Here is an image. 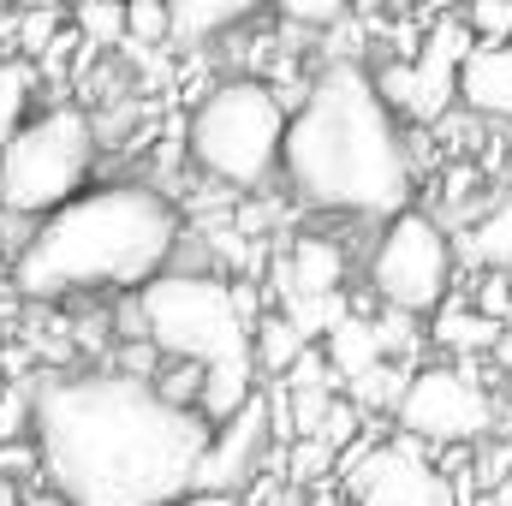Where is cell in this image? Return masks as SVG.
Masks as SVG:
<instances>
[{
  "mask_svg": "<svg viewBox=\"0 0 512 506\" xmlns=\"http://www.w3.org/2000/svg\"><path fill=\"white\" fill-rule=\"evenodd\" d=\"M286 18L292 24H346V6L340 0H292Z\"/></svg>",
  "mask_w": 512,
  "mask_h": 506,
  "instance_id": "cell-27",
  "label": "cell"
},
{
  "mask_svg": "<svg viewBox=\"0 0 512 506\" xmlns=\"http://www.w3.org/2000/svg\"><path fill=\"white\" fill-rule=\"evenodd\" d=\"M453 262H459V245L441 233V221L423 209H405V215L382 221V239L370 251V286H376L382 310L417 322L447 304Z\"/></svg>",
  "mask_w": 512,
  "mask_h": 506,
  "instance_id": "cell-7",
  "label": "cell"
},
{
  "mask_svg": "<svg viewBox=\"0 0 512 506\" xmlns=\"http://www.w3.org/2000/svg\"><path fill=\"white\" fill-rule=\"evenodd\" d=\"M18 506H66L54 489H36V495H18Z\"/></svg>",
  "mask_w": 512,
  "mask_h": 506,
  "instance_id": "cell-30",
  "label": "cell"
},
{
  "mask_svg": "<svg viewBox=\"0 0 512 506\" xmlns=\"http://www.w3.org/2000/svg\"><path fill=\"white\" fill-rule=\"evenodd\" d=\"M0 149H6V126H0Z\"/></svg>",
  "mask_w": 512,
  "mask_h": 506,
  "instance_id": "cell-34",
  "label": "cell"
},
{
  "mask_svg": "<svg viewBox=\"0 0 512 506\" xmlns=\"http://www.w3.org/2000/svg\"><path fill=\"white\" fill-rule=\"evenodd\" d=\"M30 405H36V381H6L0 387V447L30 441Z\"/></svg>",
  "mask_w": 512,
  "mask_h": 506,
  "instance_id": "cell-22",
  "label": "cell"
},
{
  "mask_svg": "<svg viewBox=\"0 0 512 506\" xmlns=\"http://www.w3.org/2000/svg\"><path fill=\"white\" fill-rule=\"evenodd\" d=\"M245 12H251L245 0H179V6H167V36L203 42V36H215V30H227V24H239Z\"/></svg>",
  "mask_w": 512,
  "mask_h": 506,
  "instance_id": "cell-18",
  "label": "cell"
},
{
  "mask_svg": "<svg viewBox=\"0 0 512 506\" xmlns=\"http://www.w3.org/2000/svg\"><path fill=\"white\" fill-rule=\"evenodd\" d=\"M96 173V126L84 108H42L6 131L0 149V215L42 221L72 203Z\"/></svg>",
  "mask_w": 512,
  "mask_h": 506,
  "instance_id": "cell-6",
  "label": "cell"
},
{
  "mask_svg": "<svg viewBox=\"0 0 512 506\" xmlns=\"http://www.w3.org/2000/svg\"><path fill=\"white\" fill-rule=\"evenodd\" d=\"M262 447H268V399L256 387V399L239 417H227L221 429H209V447H203L185 495H245L256 465H262Z\"/></svg>",
  "mask_w": 512,
  "mask_h": 506,
  "instance_id": "cell-10",
  "label": "cell"
},
{
  "mask_svg": "<svg viewBox=\"0 0 512 506\" xmlns=\"http://www.w3.org/2000/svg\"><path fill=\"white\" fill-rule=\"evenodd\" d=\"M36 90H42V72L30 66V60H18V54H6L0 60V126L12 131L24 114H30V102H36Z\"/></svg>",
  "mask_w": 512,
  "mask_h": 506,
  "instance_id": "cell-19",
  "label": "cell"
},
{
  "mask_svg": "<svg viewBox=\"0 0 512 506\" xmlns=\"http://www.w3.org/2000/svg\"><path fill=\"white\" fill-rule=\"evenodd\" d=\"M280 173L304 203L334 215L393 221L411 209V149L370 90V66L334 54L310 78L304 102L286 114Z\"/></svg>",
  "mask_w": 512,
  "mask_h": 506,
  "instance_id": "cell-2",
  "label": "cell"
},
{
  "mask_svg": "<svg viewBox=\"0 0 512 506\" xmlns=\"http://www.w3.org/2000/svg\"><path fill=\"white\" fill-rule=\"evenodd\" d=\"M30 447L66 506H179L209 429L161 405L149 381L90 370L36 381Z\"/></svg>",
  "mask_w": 512,
  "mask_h": 506,
  "instance_id": "cell-1",
  "label": "cell"
},
{
  "mask_svg": "<svg viewBox=\"0 0 512 506\" xmlns=\"http://www.w3.org/2000/svg\"><path fill=\"white\" fill-rule=\"evenodd\" d=\"M417 60H411V120H423V126H435V120H447V108H453V96H459V60L471 54V30L459 24V18H441L429 36H423V48H411Z\"/></svg>",
  "mask_w": 512,
  "mask_h": 506,
  "instance_id": "cell-11",
  "label": "cell"
},
{
  "mask_svg": "<svg viewBox=\"0 0 512 506\" xmlns=\"http://www.w3.org/2000/svg\"><path fill=\"white\" fill-rule=\"evenodd\" d=\"M185 221L173 197L137 179H108L78 191L12 256V286L30 304H66L84 292H143L155 274L179 262Z\"/></svg>",
  "mask_w": 512,
  "mask_h": 506,
  "instance_id": "cell-3",
  "label": "cell"
},
{
  "mask_svg": "<svg viewBox=\"0 0 512 506\" xmlns=\"http://www.w3.org/2000/svg\"><path fill=\"white\" fill-rule=\"evenodd\" d=\"M507 381H512V370H507ZM507 393H512V387H507Z\"/></svg>",
  "mask_w": 512,
  "mask_h": 506,
  "instance_id": "cell-35",
  "label": "cell"
},
{
  "mask_svg": "<svg viewBox=\"0 0 512 506\" xmlns=\"http://www.w3.org/2000/svg\"><path fill=\"white\" fill-rule=\"evenodd\" d=\"M304 506H352V501H346V495H334V489H322V495H310Z\"/></svg>",
  "mask_w": 512,
  "mask_h": 506,
  "instance_id": "cell-31",
  "label": "cell"
},
{
  "mask_svg": "<svg viewBox=\"0 0 512 506\" xmlns=\"http://www.w3.org/2000/svg\"><path fill=\"white\" fill-rule=\"evenodd\" d=\"M465 256H471L483 274H512V185L495 191V197L477 209V221H471V233H465Z\"/></svg>",
  "mask_w": 512,
  "mask_h": 506,
  "instance_id": "cell-15",
  "label": "cell"
},
{
  "mask_svg": "<svg viewBox=\"0 0 512 506\" xmlns=\"http://www.w3.org/2000/svg\"><path fill=\"white\" fill-rule=\"evenodd\" d=\"M18 471H36V447L30 441H6L0 447V483H12Z\"/></svg>",
  "mask_w": 512,
  "mask_h": 506,
  "instance_id": "cell-28",
  "label": "cell"
},
{
  "mask_svg": "<svg viewBox=\"0 0 512 506\" xmlns=\"http://www.w3.org/2000/svg\"><path fill=\"white\" fill-rule=\"evenodd\" d=\"M143 340L167 364H251V316L233 298V280L203 268H167L143 292H131Z\"/></svg>",
  "mask_w": 512,
  "mask_h": 506,
  "instance_id": "cell-4",
  "label": "cell"
},
{
  "mask_svg": "<svg viewBox=\"0 0 512 506\" xmlns=\"http://www.w3.org/2000/svg\"><path fill=\"white\" fill-rule=\"evenodd\" d=\"M322 364H328V376L334 381H358V376H370L376 364H387L382 358V340H376V328H370V316H340L328 334H322Z\"/></svg>",
  "mask_w": 512,
  "mask_h": 506,
  "instance_id": "cell-14",
  "label": "cell"
},
{
  "mask_svg": "<svg viewBox=\"0 0 512 506\" xmlns=\"http://www.w3.org/2000/svg\"><path fill=\"white\" fill-rule=\"evenodd\" d=\"M126 36L137 42V48H155V42L167 36V6H155V0L126 6Z\"/></svg>",
  "mask_w": 512,
  "mask_h": 506,
  "instance_id": "cell-25",
  "label": "cell"
},
{
  "mask_svg": "<svg viewBox=\"0 0 512 506\" xmlns=\"http://www.w3.org/2000/svg\"><path fill=\"white\" fill-rule=\"evenodd\" d=\"M429 340L447 352V364L453 358H483V352H495V340H501V322H489V316H477L471 304H441L435 310V328H429Z\"/></svg>",
  "mask_w": 512,
  "mask_h": 506,
  "instance_id": "cell-16",
  "label": "cell"
},
{
  "mask_svg": "<svg viewBox=\"0 0 512 506\" xmlns=\"http://www.w3.org/2000/svg\"><path fill=\"white\" fill-rule=\"evenodd\" d=\"M399 393H405V376L387 370V364H376L370 376L352 381V405H399Z\"/></svg>",
  "mask_w": 512,
  "mask_h": 506,
  "instance_id": "cell-24",
  "label": "cell"
},
{
  "mask_svg": "<svg viewBox=\"0 0 512 506\" xmlns=\"http://www.w3.org/2000/svg\"><path fill=\"white\" fill-rule=\"evenodd\" d=\"M495 364H501V370H512V298H507V310H501V340H495Z\"/></svg>",
  "mask_w": 512,
  "mask_h": 506,
  "instance_id": "cell-29",
  "label": "cell"
},
{
  "mask_svg": "<svg viewBox=\"0 0 512 506\" xmlns=\"http://www.w3.org/2000/svg\"><path fill=\"white\" fill-rule=\"evenodd\" d=\"M340 274H346V251L322 233H304V239H292V256L280 262V292H286V304L292 298H334Z\"/></svg>",
  "mask_w": 512,
  "mask_h": 506,
  "instance_id": "cell-13",
  "label": "cell"
},
{
  "mask_svg": "<svg viewBox=\"0 0 512 506\" xmlns=\"http://www.w3.org/2000/svg\"><path fill=\"white\" fill-rule=\"evenodd\" d=\"M66 24H72V36L84 48H114L126 36V6H78Z\"/></svg>",
  "mask_w": 512,
  "mask_h": 506,
  "instance_id": "cell-20",
  "label": "cell"
},
{
  "mask_svg": "<svg viewBox=\"0 0 512 506\" xmlns=\"http://www.w3.org/2000/svg\"><path fill=\"white\" fill-rule=\"evenodd\" d=\"M304 352H310V340H304L280 310H262V316L251 322V364L262 370V376H286Z\"/></svg>",
  "mask_w": 512,
  "mask_h": 506,
  "instance_id": "cell-17",
  "label": "cell"
},
{
  "mask_svg": "<svg viewBox=\"0 0 512 506\" xmlns=\"http://www.w3.org/2000/svg\"><path fill=\"white\" fill-rule=\"evenodd\" d=\"M280 143H286V96L262 78L215 84L185 126L191 161L233 191H262L280 173Z\"/></svg>",
  "mask_w": 512,
  "mask_h": 506,
  "instance_id": "cell-5",
  "label": "cell"
},
{
  "mask_svg": "<svg viewBox=\"0 0 512 506\" xmlns=\"http://www.w3.org/2000/svg\"><path fill=\"white\" fill-rule=\"evenodd\" d=\"M340 483H346V501L352 506H453L447 477L423 459L417 441H387L370 447L358 459H334Z\"/></svg>",
  "mask_w": 512,
  "mask_h": 506,
  "instance_id": "cell-9",
  "label": "cell"
},
{
  "mask_svg": "<svg viewBox=\"0 0 512 506\" xmlns=\"http://www.w3.org/2000/svg\"><path fill=\"white\" fill-rule=\"evenodd\" d=\"M0 506H18V483H0Z\"/></svg>",
  "mask_w": 512,
  "mask_h": 506,
  "instance_id": "cell-32",
  "label": "cell"
},
{
  "mask_svg": "<svg viewBox=\"0 0 512 506\" xmlns=\"http://www.w3.org/2000/svg\"><path fill=\"white\" fill-rule=\"evenodd\" d=\"M459 24L471 30V42H489V48H501V42H512V0H477V6H471Z\"/></svg>",
  "mask_w": 512,
  "mask_h": 506,
  "instance_id": "cell-23",
  "label": "cell"
},
{
  "mask_svg": "<svg viewBox=\"0 0 512 506\" xmlns=\"http://www.w3.org/2000/svg\"><path fill=\"white\" fill-rule=\"evenodd\" d=\"M507 298H512V274H483L477 280V316H489V322H501V310H507Z\"/></svg>",
  "mask_w": 512,
  "mask_h": 506,
  "instance_id": "cell-26",
  "label": "cell"
},
{
  "mask_svg": "<svg viewBox=\"0 0 512 506\" xmlns=\"http://www.w3.org/2000/svg\"><path fill=\"white\" fill-rule=\"evenodd\" d=\"M405 441H435V447H465L495 429V399L465 364H423L405 376V393L393 405Z\"/></svg>",
  "mask_w": 512,
  "mask_h": 506,
  "instance_id": "cell-8",
  "label": "cell"
},
{
  "mask_svg": "<svg viewBox=\"0 0 512 506\" xmlns=\"http://www.w3.org/2000/svg\"><path fill=\"white\" fill-rule=\"evenodd\" d=\"M334 471V453L316 441V435H292V447H286V465H280V477L286 483H322Z\"/></svg>",
  "mask_w": 512,
  "mask_h": 506,
  "instance_id": "cell-21",
  "label": "cell"
},
{
  "mask_svg": "<svg viewBox=\"0 0 512 506\" xmlns=\"http://www.w3.org/2000/svg\"><path fill=\"white\" fill-rule=\"evenodd\" d=\"M459 102L483 120L512 126V42H501V48L471 42V54L459 60Z\"/></svg>",
  "mask_w": 512,
  "mask_h": 506,
  "instance_id": "cell-12",
  "label": "cell"
},
{
  "mask_svg": "<svg viewBox=\"0 0 512 506\" xmlns=\"http://www.w3.org/2000/svg\"><path fill=\"white\" fill-rule=\"evenodd\" d=\"M6 310H12V304H6V298H0V322H6Z\"/></svg>",
  "mask_w": 512,
  "mask_h": 506,
  "instance_id": "cell-33",
  "label": "cell"
}]
</instances>
